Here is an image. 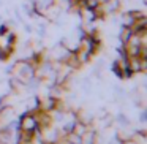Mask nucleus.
I'll return each mask as SVG.
<instances>
[{"label":"nucleus","mask_w":147,"mask_h":144,"mask_svg":"<svg viewBox=\"0 0 147 144\" xmlns=\"http://www.w3.org/2000/svg\"><path fill=\"white\" fill-rule=\"evenodd\" d=\"M36 127H38L36 117H33V116H30V114L22 116V119H21V130L22 131H33Z\"/></svg>","instance_id":"f257e3e1"},{"label":"nucleus","mask_w":147,"mask_h":144,"mask_svg":"<svg viewBox=\"0 0 147 144\" xmlns=\"http://www.w3.org/2000/svg\"><path fill=\"white\" fill-rule=\"evenodd\" d=\"M131 35H133V30H131V27L122 26V30H120V43H122V46L127 45L128 40L131 38Z\"/></svg>","instance_id":"f03ea898"},{"label":"nucleus","mask_w":147,"mask_h":144,"mask_svg":"<svg viewBox=\"0 0 147 144\" xmlns=\"http://www.w3.org/2000/svg\"><path fill=\"white\" fill-rule=\"evenodd\" d=\"M67 141H68L70 144H84V138L79 136V135H76L74 131L67 133Z\"/></svg>","instance_id":"7ed1b4c3"},{"label":"nucleus","mask_w":147,"mask_h":144,"mask_svg":"<svg viewBox=\"0 0 147 144\" xmlns=\"http://www.w3.org/2000/svg\"><path fill=\"white\" fill-rule=\"evenodd\" d=\"M11 139V135L8 130H0V144H8Z\"/></svg>","instance_id":"20e7f679"},{"label":"nucleus","mask_w":147,"mask_h":144,"mask_svg":"<svg viewBox=\"0 0 147 144\" xmlns=\"http://www.w3.org/2000/svg\"><path fill=\"white\" fill-rule=\"evenodd\" d=\"M100 3H101L100 0H84V8H87V10H95Z\"/></svg>","instance_id":"39448f33"},{"label":"nucleus","mask_w":147,"mask_h":144,"mask_svg":"<svg viewBox=\"0 0 147 144\" xmlns=\"http://www.w3.org/2000/svg\"><path fill=\"white\" fill-rule=\"evenodd\" d=\"M122 144H136V143H133L131 139H127V141H122Z\"/></svg>","instance_id":"423d86ee"},{"label":"nucleus","mask_w":147,"mask_h":144,"mask_svg":"<svg viewBox=\"0 0 147 144\" xmlns=\"http://www.w3.org/2000/svg\"><path fill=\"white\" fill-rule=\"evenodd\" d=\"M62 144H70V143H68V141H65V143H62Z\"/></svg>","instance_id":"0eeeda50"}]
</instances>
